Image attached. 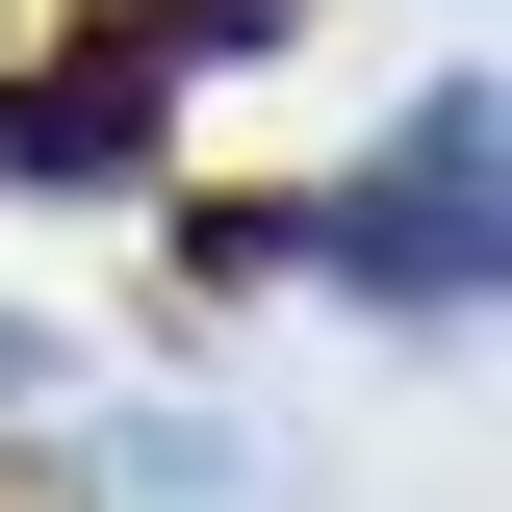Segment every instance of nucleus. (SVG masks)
Returning a JSON list of instances; mask_svg holds the SVG:
<instances>
[{
    "label": "nucleus",
    "instance_id": "obj_2",
    "mask_svg": "<svg viewBox=\"0 0 512 512\" xmlns=\"http://www.w3.org/2000/svg\"><path fill=\"white\" fill-rule=\"evenodd\" d=\"M154 26H103V52H52V77H0V180H154Z\"/></svg>",
    "mask_w": 512,
    "mask_h": 512
},
{
    "label": "nucleus",
    "instance_id": "obj_3",
    "mask_svg": "<svg viewBox=\"0 0 512 512\" xmlns=\"http://www.w3.org/2000/svg\"><path fill=\"white\" fill-rule=\"evenodd\" d=\"M128 26H154V52H180V26H205V52H256V26H282V0H128Z\"/></svg>",
    "mask_w": 512,
    "mask_h": 512
},
{
    "label": "nucleus",
    "instance_id": "obj_1",
    "mask_svg": "<svg viewBox=\"0 0 512 512\" xmlns=\"http://www.w3.org/2000/svg\"><path fill=\"white\" fill-rule=\"evenodd\" d=\"M308 282L384 308V333H461V308H487V77H436V103L308 205Z\"/></svg>",
    "mask_w": 512,
    "mask_h": 512
}]
</instances>
